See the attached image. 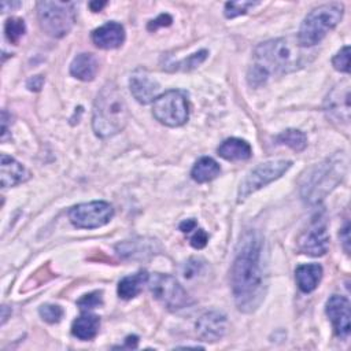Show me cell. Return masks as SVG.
<instances>
[{
  "mask_svg": "<svg viewBox=\"0 0 351 351\" xmlns=\"http://www.w3.org/2000/svg\"><path fill=\"white\" fill-rule=\"evenodd\" d=\"M258 1H228L225 4V16L226 18H236L239 15H243L248 11V8L258 5Z\"/></svg>",
  "mask_w": 351,
  "mask_h": 351,
  "instance_id": "28",
  "label": "cell"
},
{
  "mask_svg": "<svg viewBox=\"0 0 351 351\" xmlns=\"http://www.w3.org/2000/svg\"><path fill=\"white\" fill-rule=\"evenodd\" d=\"M207 241H208V234L203 229H196V232L191 237V245L197 250L206 247Z\"/></svg>",
  "mask_w": 351,
  "mask_h": 351,
  "instance_id": "32",
  "label": "cell"
},
{
  "mask_svg": "<svg viewBox=\"0 0 351 351\" xmlns=\"http://www.w3.org/2000/svg\"><path fill=\"white\" fill-rule=\"evenodd\" d=\"M346 173V159L335 155L314 166L302 184V196L308 203H318L343 178Z\"/></svg>",
  "mask_w": 351,
  "mask_h": 351,
  "instance_id": "4",
  "label": "cell"
},
{
  "mask_svg": "<svg viewBox=\"0 0 351 351\" xmlns=\"http://www.w3.org/2000/svg\"><path fill=\"white\" fill-rule=\"evenodd\" d=\"M106 4H107L106 1H92V3H89V7H90L92 11L97 12V11H100Z\"/></svg>",
  "mask_w": 351,
  "mask_h": 351,
  "instance_id": "39",
  "label": "cell"
},
{
  "mask_svg": "<svg viewBox=\"0 0 351 351\" xmlns=\"http://www.w3.org/2000/svg\"><path fill=\"white\" fill-rule=\"evenodd\" d=\"M152 114L166 126L177 128L184 125L189 117V106L185 92L171 89L158 96L152 106Z\"/></svg>",
  "mask_w": 351,
  "mask_h": 351,
  "instance_id": "7",
  "label": "cell"
},
{
  "mask_svg": "<svg viewBox=\"0 0 351 351\" xmlns=\"http://www.w3.org/2000/svg\"><path fill=\"white\" fill-rule=\"evenodd\" d=\"M219 173H221L219 165L213 158L203 156L193 165L191 177L196 182L203 184V182H208V181L217 178L219 176Z\"/></svg>",
  "mask_w": 351,
  "mask_h": 351,
  "instance_id": "23",
  "label": "cell"
},
{
  "mask_svg": "<svg viewBox=\"0 0 351 351\" xmlns=\"http://www.w3.org/2000/svg\"><path fill=\"white\" fill-rule=\"evenodd\" d=\"M129 88L133 97L141 104H148L151 101H155L156 95L159 92V84L155 80H152L148 75V73L143 69L136 70L130 75Z\"/></svg>",
  "mask_w": 351,
  "mask_h": 351,
  "instance_id": "15",
  "label": "cell"
},
{
  "mask_svg": "<svg viewBox=\"0 0 351 351\" xmlns=\"http://www.w3.org/2000/svg\"><path fill=\"white\" fill-rule=\"evenodd\" d=\"M37 16L41 29L51 37L66 36L75 22L74 4L69 1H40Z\"/></svg>",
  "mask_w": 351,
  "mask_h": 351,
  "instance_id": "6",
  "label": "cell"
},
{
  "mask_svg": "<svg viewBox=\"0 0 351 351\" xmlns=\"http://www.w3.org/2000/svg\"><path fill=\"white\" fill-rule=\"evenodd\" d=\"M148 278H149V274L145 270H140L134 274L123 277L118 284L119 298L132 299V298L137 296L141 292L143 285L148 282Z\"/></svg>",
  "mask_w": 351,
  "mask_h": 351,
  "instance_id": "22",
  "label": "cell"
},
{
  "mask_svg": "<svg viewBox=\"0 0 351 351\" xmlns=\"http://www.w3.org/2000/svg\"><path fill=\"white\" fill-rule=\"evenodd\" d=\"M325 111L328 117L337 122H350V86L341 82L335 86L325 99Z\"/></svg>",
  "mask_w": 351,
  "mask_h": 351,
  "instance_id": "13",
  "label": "cell"
},
{
  "mask_svg": "<svg viewBox=\"0 0 351 351\" xmlns=\"http://www.w3.org/2000/svg\"><path fill=\"white\" fill-rule=\"evenodd\" d=\"M332 64L337 71L350 73V47H343L332 59Z\"/></svg>",
  "mask_w": 351,
  "mask_h": 351,
  "instance_id": "29",
  "label": "cell"
},
{
  "mask_svg": "<svg viewBox=\"0 0 351 351\" xmlns=\"http://www.w3.org/2000/svg\"><path fill=\"white\" fill-rule=\"evenodd\" d=\"M291 166H292V162L284 160V159L269 160L258 165L241 181L239 193H237V202L240 203L245 200L251 193L266 186L271 181L280 178Z\"/></svg>",
  "mask_w": 351,
  "mask_h": 351,
  "instance_id": "9",
  "label": "cell"
},
{
  "mask_svg": "<svg viewBox=\"0 0 351 351\" xmlns=\"http://www.w3.org/2000/svg\"><path fill=\"white\" fill-rule=\"evenodd\" d=\"M171 22H173V19H171V16L169 14H160L156 19H154V21H151L148 23V30L152 32V30H156L158 27L169 26Z\"/></svg>",
  "mask_w": 351,
  "mask_h": 351,
  "instance_id": "33",
  "label": "cell"
},
{
  "mask_svg": "<svg viewBox=\"0 0 351 351\" xmlns=\"http://www.w3.org/2000/svg\"><path fill=\"white\" fill-rule=\"evenodd\" d=\"M295 278L302 292H313L322 278V267L318 263L299 265L295 270Z\"/></svg>",
  "mask_w": 351,
  "mask_h": 351,
  "instance_id": "18",
  "label": "cell"
},
{
  "mask_svg": "<svg viewBox=\"0 0 351 351\" xmlns=\"http://www.w3.org/2000/svg\"><path fill=\"white\" fill-rule=\"evenodd\" d=\"M218 155L226 160H245L252 155L250 144L241 138H226L218 147Z\"/></svg>",
  "mask_w": 351,
  "mask_h": 351,
  "instance_id": "20",
  "label": "cell"
},
{
  "mask_svg": "<svg viewBox=\"0 0 351 351\" xmlns=\"http://www.w3.org/2000/svg\"><path fill=\"white\" fill-rule=\"evenodd\" d=\"M343 11L344 7L341 3H328L311 10L303 19L299 29L298 43L300 47L307 48L319 44L322 38L341 21Z\"/></svg>",
  "mask_w": 351,
  "mask_h": 351,
  "instance_id": "5",
  "label": "cell"
},
{
  "mask_svg": "<svg viewBox=\"0 0 351 351\" xmlns=\"http://www.w3.org/2000/svg\"><path fill=\"white\" fill-rule=\"evenodd\" d=\"M99 326H100L99 317L95 314L85 313L80 315L77 319H74L71 325V333L74 337L80 340H90L97 335Z\"/></svg>",
  "mask_w": 351,
  "mask_h": 351,
  "instance_id": "21",
  "label": "cell"
},
{
  "mask_svg": "<svg viewBox=\"0 0 351 351\" xmlns=\"http://www.w3.org/2000/svg\"><path fill=\"white\" fill-rule=\"evenodd\" d=\"M329 236L322 221L315 219L299 239V250L311 256H321L328 251Z\"/></svg>",
  "mask_w": 351,
  "mask_h": 351,
  "instance_id": "12",
  "label": "cell"
},
{
  "mask_svg": "<svg viewBox=\"0 0 351 351\" xmlns=\"http://www.w3.org/2000/svg\"><path fill=\"white\" fill-rule=\"evenodd\" d=\"M303 47L298 40L288 37L269 40L259 44L254 51V60L248 69L247 81L256 88L263 85L271 75L293 71L304 63Z\"/></svg>",
  "mask_w": 351,
  "mask_h": 351,
  "instance_id": "2",
  "label": "cell"
},
{
  "mask_svg": "<svg viewBox=\"0 0 351 351\" xmlns=\"http://www.w3.org/2000/svg\"><path fill=\"white\" fill-rule=\"evenodd\" d=\"M197 262H199L197 259H191L185 263V267H184V271H182L185 278H191L192 276L197 274L199 267H200V263H197Z\"/></svg>",
  "mask_w": 351,
  "mask_h": 351,
  "instance_id": "34",
  "label": "cell"
},
{
  "mask_svg": "<svg viewBox=\"0 0 351 351\" xmlns=\"http://www.w3.org/2000/svg\"><path fill=\"white\" fill-rule=\"evenodd\" d=\"M276 143L277 144H282V145H288L289 148H292L293 151H303L307 145V138L306 134L300 130L296 129H288L282 133H280L278 136H276Z\"/></svg>",
  "mask_w": 351,
  "mask_h": 351,
  "instance_id": "25",
  "label": "cell"
},
{
  "mask_svg": "<svg viewBox=\"0 0 351 351\" xmlns=\"http://www.w3.org/2000/svg\"><path fill=\"white\" fill-rule=\"evenodd\" d=\"M119 251V255L126 256V258H144L145 255H152L154 251V243L152 241H126L122 245L117 247Z\"/></svg>",
  "mask_w": 351,
  "mask_h": 351,
  "instance_id": "24",
  "label": "cell"
},
{
  "mask_svg": "<svg viewBox=\"0 0 351 351\" xmlns=\"http://www.w3.org/2000/svg\"><path fill=\"white\" fill-rule=\"evenodd\" d=\"M137 336H128L125 339V346L123 347H128V348H136L137 347Z\"/></svg>",
  "mask_w": 351,
  "mask_h": 351,
  "instance_id": "37",
  "label": "cell"
},
{
  "mask_svg": "<svg viewBox=\"0 0 351 351\" xmlns=\"http://www.w3.org/2000/svg\"><path fill=\"white\" fill-rule=\"evenodd\" d=\"M148 287L154 298L169 310H180L192 303L182 285L170 274H152L148 278Z\"/></svg>",
  "mask_w": 351,
  "mask_h": 351,
  "instance_id": "8",
  "label": "cell"
},
{
  "mask_svg": "<svg viewBox=\"0 0 351 351\" xmlns=\"http://www.w3.org/2000/svg\"><path fill=\"white\" fill-rule=\"evenodd\" d=\"M348 229H350V228H348V223H346V226H344V229H343V230H341V233H343V234H344V236H343V243H344V250H346V251H347V252H348V243H350V236H348V233H350V232H348Z\"/></svg>",
  "mask_w": 351,
  "mask_h": 351,
  "instance_id": "38",
  "label": "cell"
},
{
  "mask_svg": "<svg viewBox=\"0 0 351 351\" xmlns=\"http://www.w3.org/2000/svg\"><path fill=\"white\" fill-rule=\"evenodd\" d=\"M44 85V77L43 75H33L27 80L26 82V86L30 89V90H40Z\"/></svg>",
  "mask_w": 351,
  "mask_h": 351,
  "instance_id": "35",
  "label": "cell"
},
{
  "mask_svg": "<svg viewBox=\"0 0 351 351\" xmlns=\"http://www.w3.org/2000/svg\"><path fill=\"white\" fill-rule=\"evenodd\" d=\"M92 41L103 49H114L125 41V29L118 22H107L92 32Z\"/></svg>",
  "mask_w": 351,
  "mask_h": 351,
  "instance_id": "16",
  "label": "cell"
},
{
  "mask_svg": "<svg viewBox=\"0 0 351 351\" xmlns=\"http://www.w3.org/2000/svg\"><path fill=\"white\" fill-rule=\"evenodd\" d=\"M30 178V173L25 169L22 163L14 158L3 154L1 155V186H15Z\"/></svg>",
  "mask_w": 351,
  "mask_h": 351,
  "instance_id": "17",
  "label": "cell"
},
{
  "mask_svg": "<svg viewBox=\"0 0 351 351\" xmlns=\"http://www.w3.org/2000/svg\"><path fill=\"white\" fill-rule=\"evenodd\" d=\"M40 315L44 321L49 322V324H55L59 322L62 315H63V310L62 307L56 306V304H43L40 307Z\"/></svg>",
  "mask_w": 351,
  "mask_h": 351,
  "instance_id": "30",
  "label": "cell"
},
{
  "mask_svg": "<svg viewBox=\"0 0 351 351\" xmlns=\"http://www.w3.org/2000/svg\"><path fill=\"white\" fill-rule=\"evenodd\" d=\"M129 121L128 104L114 82H107L99 90L92 115V128L101 138L112 137L122 132Z\"/></svg>",
  "mask_w": 351,
  "mask_h": 351,
  "instance_id": "3",
  "label": "cell"
},
{
  "mask_svg": "<svg viewBox=\"0 0 351 351\" xmlns=\"http://www.w3.org/2000/svg\"><path fill=\"white\" fill-rule=\"evenodd\" d=\"M114 215V208L110 203L95 200L81 203L70 208V222L80 229H95L106 225Z\"/></svg>",
  "mask_w": 351,
  "mask_h": 351,
  "instance_id": "10",
  "label": "cell"
},
{
  "mask_svg": "<svg viewBox=\"0 0 351 351\" xmlns=\"http://www.w3.org/2000/svg\"><path fill=\"white\" fill-rule=\"evenodd\" d=\"M207 55H208V52H207L206 49H202V51H199V52H196V53H193V55H191V56L182 59V60L178 62L177 64H174V67H173L171 70H184V71L192 70V69L197 67L199 64H202V63L206 60Z\"/></svg>",
  "mask_w": 351,
  "mask_h": 351,
  "instance_id": "27",
  "label": "cell"
},
{
  "mask_svg": "<svg viewBox=\"0 0 351 351\" xmlns=\"http://www.w3.org/2000/svg\"><path fill=\"white\" fill-rule=\"evenodd\" d=\"M226 317L218 311H208L203 314L196 322V332L203 341L215 343L226 333Z\"/></svg>",
  "mask_w": 351,
  "mask_h": 351,
  "instance_id": "14",
  "label": "cell"
},
{
  "mask_svg": "<svg viewBox=\"0 0 351 351\" xmlns=\"http://www.w3.org/2000/svg\"><path fill=\"white\" fill-rule=\"evenodd\" d=\"M196 226H197V225H196V222H195L193 219H186V221H184V222L180 223V230L184 232V233H189V232L195 230Z\"/></svg>",
  "mask_w": 351,
  "mask_h": 351,
  "instance_id": "36",
  "label": "cell"
},
{
  "mask_svg": "<svg viewBox=\"0 0 351 351\" xmlns=\"http://www.w3.org/2000/svg\"><path fill=\"white\" fill-rule=\"evenodd\" d=\"M101 303H103V300H101V292L100 291L86 293L77 302V304L80 306L81 310H92V308L99 307Z\"/></svg>",
  "mask_w": 351,
  "mask_h": 351,
  "instance_id": "31",
  "label": "cell"
},
{
  "mask_svg": "<svg viewBox=\"0 0 351 351\" xmlns=\"http://www.w3.org/2000/svg\"><path fill=\"white\" fill-rule=\"evenodd\" d=\"M4 33L10 43L18 44V41L26 33V25L23 22V19L15 18V16L7 19V22L4 25Z\"/></svg>",
  "mask_w": 351,
  "mask_h": 351,
  "instance_id": "26",
  "label": "cell"
},
{
  "mask_svg": "<svg viewBox=\"0 0 351 351\" xmlns=\"http://www.w3.org/2000/svg\"><path fill=\"white\" fill-rule=\"evenodd\" d=\"M326 315L329 317L335 333L340 339H347L350 336V302L347 298L340 295H332L326 302Z\"/></svg>",
  "mask_w": 351,
  "mask_h": 351,
  "instance_id": "11",
  "label": "cell"
},
{
  "mask_svg": "<svg viewBox=\"0 0 351 351\" xmlns=\"http://www.w3.org/2000/svg\"><path fill=\"white\" fill-rule=\"evenodd\" d=\"M230 287L237 308L252 313L266 293V271L263 266V239L256 230H247L237 245L230 267Z\"/></svg>",
  "mask_w": 351,
  "mask_h": 351,
  "instance_id": "1",
  "label": "cell"
},
{
  "mask_svg": "<svg viewBox=\"0 0 351 351\" xmlns=\"http://www.w3.org/2000/svg\"><path fill=\"white\" fill-rule=\"evenodd\" d=\"M99 70V62L93 53H80L77 55L71 64H70V73L75 78L81 81H92Z\"/></svg>",
  "mask_w": 351,
  "mask_h": 351,
  "instance_id": "19",
  "label": "cell"
}]
</instances>
